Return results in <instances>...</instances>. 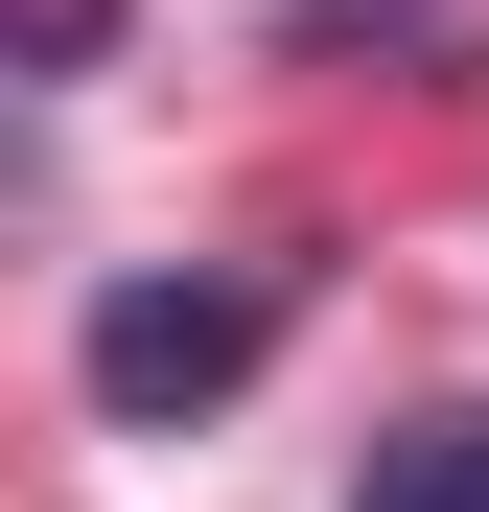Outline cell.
Masks as SVG:
<instances>
[{
  "label": "cell",
  "instance_id": "1",
  "mask_svg": "<svg viewBox=\"0 0 489 512\" xmlns=\"http://www.w3.org/2000/svg\"><path fill=\"white\" fill-rule=\"evenodd\" d=\"M257 350H280V280H117L70 373H94L117 419H187V396H233Z\"/></svg>",
  "mask_w": 489,
  "mask_h": 512
},
{
  "label": "cell",
  "instance_id": "2",
  "mask_svg": "<svg viewBox=\"0 0 489 512\" xmlns=\"http://www.w3.org/2000/svg\"><path fill=\"white\" fill-rule=\"evenodd\" d=\"M350 512H489V396H443V419H396Z\"/></svg>",
  "mask_w": 489,
  "mask_h": 512
}]
</instances>
